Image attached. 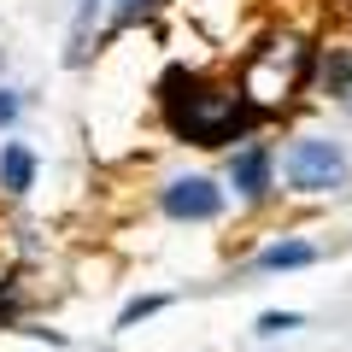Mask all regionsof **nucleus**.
<instances>
[{
	"label": "nucleus",
	"mask_w": 352,
	"mask_h": 352,
	"mask_svg": "<svg viewBox=\"0 0 352 352\" xmlns=\"http://www.w3.org/2000/svg\"><path fill=\"white\" fill-rule=\"evenodd\" d=\"M164 305H170V294H141V300H129L124 311H118V329H135V323H147V317H159Z\"/></svg>",
	"instance_id": "6"
},
{
	"label": "nucleus",
	"mask_w": 352,
	"mask_h": 352,
	"mask_svg": "<svg viewBox=\"0 0 352 352\" xmlns=\"http://www.w3.org/2000/svg\"><path fill=\"white\" fill-rule=\"evenodd\" d=\"M159 212L170 223H217L229 212V188H217L212 176H170L159 188Z\"/></svg>",
	"instance_id": "2"
},
{
	"label": "nucleus",
	"mask_w": 352,
	"mask_h": 352,
	"mask_svg": "<svg viewBox=\"0 0 352 352\" xmlns=\"http://www.w3.org/2000/svg\"><path fill=\"white\" fill-rule=\"evenodd\" d=\"M294 329H305V317H300V311H264V317H258V340L294 335Z\"/></svg>",
	"instance_id": "7"
},
{
	"label": "nucleus",
	"mask_w": 352,
	"mask_h": 352,
	"mask_svg": "<svg viewBox=\"0 0 352 352\" xmlns=\"http://www.w3.org/2000/svg\"><path fill=\"white\" fill-rule=\"evenodd\" d=\"M153 6H159V0H112V18L118 24H135V18H147Z\"/></svg>",
	"instance_id": "9"
},
{
	"label": "nucleus",
	"mask_w": 352,
	"mask_h": 352,
	"mask_svg": "<svg viewBox=\"0 0 352 352\" xmlns=\"http://www.w3.org/2000/svg\"><path fill=\"white\" fill-rule=\"evenodd\" d=\"M18 112H24V94H18V88H0V129H12Z\"/></svg>",
	"instance_id": "10"
},
{
	"label": "nucleus",
	"mask_w": 352,
	"mask_h": 352,
	"mask_svg": "<svg viewBox=\"0 0 352 352\" xmlns=\"http://www.w3.org/2000/svg\"><path fill=\"white\" fill-rule=\"evenodd\" d=\"M346 176H352V159H346V147L329 141V135H294L288 153H282V182H288V194L317 200V194L346 188Z\"/></svg>",
	"instance_id": "1"
},
{
	"label": "nucleus",
	"mask_w": 352,
	"mask_h": 352,
	"mask_svg": "<svg viewBox=\"0 0 352 352\" xmlns=\"http://www.w3.org/2000/svg\"><path fill=\"white\" fill-rule=\"evenodd\" d=\"M36 170H41V159H36L30 141H0V188L12 194V200H24L36 188Z\"/></svg>",
	"instance_id": "4"
},
{
	"label": "nucleus",
	"mask_w": 352,
	"mask_h": 352,
	"mask_svg": "<svg viewBox=\"0 0 352 352\" xmlns=\"http://www.w3.org/2000/svg\"><path fill=\"white\" fill-rule=\"evenodd\" d=\"M311 264H317V247L300 241V235H288V241H270V247L252 258V270H258V276H282V270H311Z\"/></svg>",
	"instance_id": "5"
},
{
	"label": "nucleus",
	"mask_w": 352,
	"mask_h": 352,
	"mask_svg": "<svg viewBox=\"0 0 352 352\" xmlns=\"http://www.w3.org/2000/svg\"><path fill=\"white\" fill-rule=\"evenodd\" d=\"M94 12H100V0H82V6H76V47H71V59H82V36H88V24H94Z\"/></svg>",
	"instance_id": "8"
},
{
	"label": "nucleus",
	"mask_w": 352,
	"mask_h": 352,
	"mask_svg": "<svg viewBox=\"0 0 352 352\" xmlns=\"http://www.w3.org/2000/svg\"><path fill=\"white\" fill-rule=\"evenodd\" d=\"M229 188L247 206H264L276 194V147H270V141H241V147L229 153Z\"/></svg>",
	"instance_id": "3"
}]
</instances>
